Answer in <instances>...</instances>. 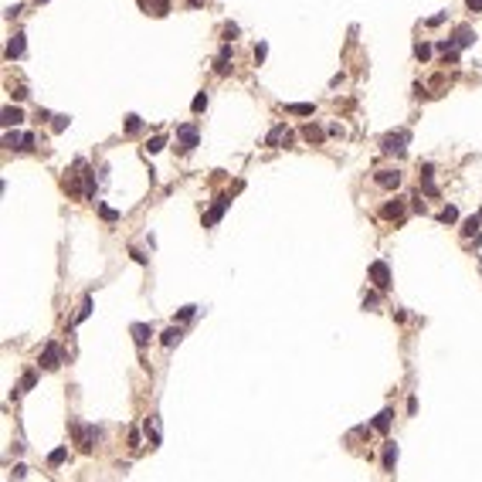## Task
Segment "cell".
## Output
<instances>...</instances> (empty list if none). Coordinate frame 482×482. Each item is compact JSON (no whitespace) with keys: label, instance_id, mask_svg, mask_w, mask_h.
I'll return each mask as SVG.
<instances>
[{"label":"cell","instance_id":"obj_42","mask_svg":"<svg viewBox=\"0 0 482 482\" xmlns=\"http://www.w3.org/2000/svg\"><path fill=\"white\" fill-rule=\"evenodd\" d=\"M38 3H48V0H38Z\"/></svg>","mask_w":482,"mask_h":482},{"label":"cell","instance_id":"obj_20","mask_svg":"<svg viewBox=\"0 0 482 482\" xmlns=\"http://www.w3.org/2000/svg\"><path fill=\"white\" fill-rule=\"evenodd\" d=\"M438 221H441V224H455V221H459V207H441V210H438Z\"/></svg>","mask_w":482,"mask_h":482},{"label":"cell","instance_id":"obj_23","mask_svg":"<svg viewBox=\"0 0 482 482\" xmlns=\"http://www.w3.org/2000/svg\"><path fill=\"white\" fill-rule=\"evenodd\" d=\"M146 435H149V445H160V428H156V418H146Z\"/></svg>","mask_w":482,"mask_h":482},{"label":"cell","instance_id":"obj_13","mask_svg":"<svg viewBox=\"0 0 482 482\" xmlns=\"http://www.w3.org/2000/svg\"><path fill=\"white\" fill-rule=\"evenodd\" d=\"M472 41H476L472 27H455V34H452V44H455V48H469Z\"/></svg>","mask_w":482,"mask_h":482},{"label":"cell","instance_id":"obj_19","mask_svg":"<svg viewBox=\"0 0 482 482\" xmlns=\"http://www.w3.org/2000/svg\"><path fill=\"white\" fill-rule=\"evenodd\" d=\"M285 112H289V116H313L316 105H309V102H292V105H285Z\"/></svg>","mask_w":482,"mask_h":482},{"label":"cell","instance_id":"obj_16","mask_svg":"<svg viewBox=\"0 0 482 482\" xmlns=\"http://www.w3.org/2000/svg\"><path fill=\"white\" fill-rule=\"evenodd\" d=\"M228 62H231V48L224 44V48H221V55H217V62H214V71H217V75H228V71H231Z\"/></svg>","mask_w":482,"mask_h":482},{"label":"cell","instance_id":"obj_22","mask_svg":"<svg viewBox=\"0 0 482 482\" xmlns=\"http://www.w3.org/2000/svg\"><path fill=\"white\" fill-rule=\"evenodd\" d=\"M180 336H184V333H180L177 326H170V330L160 336V343H163V346H177V343H180Z\"/></svg>","mask_w":482,"mask_h":482},{"label":"cell","instance_id":"obj_41","mask_svg":"<svg viewBox=\"0 0 482 482\" xmlns=\"http://www.w3.org/2000/svg\"><path fill=\"white\" fill-rule=\"evenodd\" d=\"M187 3H190V7H194V10H197V7H201V3H204V0H187Z\"/></svg>","mask_w":482,"mask_h":482},{"label":"cell","instance_id":"obj_9","mask_svg":"<svg viewBox=\"0 0 482 482\" xmlns=\"http://www.w3.org/2000/svg\"><path fill=\"white\" fill-rule=\"evenodd\" d=\"M278 143H292V133L285 129V123H278L269 129V136H265V146H278Z\"/></svg>","mask_w":482,"mask_h":482},{"label":"cell","instance_id":"obj_37","mask_svg":"<svg viewBox=\"0 0 482 482\" xmlns=\"http://www.w3.org/2000/svg\"><path fill=\"white\" fill-rule=\"evenodd\" d=\"M129 255H133V262H139V265H146V255H143L139 248H129Z\"/></svg>","mask_w":482,"mask_h":482},{"label":"cell","instance_id":"obj_32","mask_svg":"<svg viewBox=\"0 0 482 482\" xmlns=\"http://www.w3.org/2000/svg\"><path fill=\"white\" fill-rule=\"evenodd\" d=\"M265 55H269V44H265V41H262V44H255V62H258V65L265 62Z\"/></svg>","mask_w":482,"mask_h":482},{"label":"cell","instance_id":"obj_7","mask_svg":"<svg viewBox=\"0 0 482 482\" xmlns=\"http://www.w3.org/2000/svg\"><path fill=\"white\" fill-rule=\"evenodd\" d=\"M58 363H62V346L48 343L44 353H41V367H44V370H58Z\"/></svg>","mask_w":482,"mask_h":482},{"label":"cell","instance_id":"obj_40","mask_svg":"<svg viewBox=\"0 0 482 482\" xmlns=\"http://www.w3.org/2000/svg\"><path fill=\"white\" fill-rule=\"evenodd\" d=\"M469 10H482V0H469Z\"/></svg>","mask_w":482,"mask_h":482},{"label":"cell","instance_id":"obj_17","mask_svg":"<svg viewBox=\"0 0 482 482\" xmlns=\"http://www.w3.org/2000/svg\"><path fill=\"white\" fill-rule=\"evenodd\" d=\"M21 55H24V34H14L10 44H7V58L14 62V58H21Z\"/></svg>","mask_w":482,"mask_h":482},{"label":"cell","instance_id":"obj_30","mask_svg":"<svg viewBox=\"0 0 482 482\" xmlns=\"http://www.w3.org/2000/svg\"><path fill=\"white\" fill-rule=\"evenodd\" d=\"M143 3H146V0H143ZM167 10H170V0H153V14H156V17H163Z\"/></svg>","mask_w":482,"mask_h":482},{"label":"cell","instance_id":"obj_31","mask_svg":"<svg viewBox=\"0 0 482 482\" xmlns=\"http://www.w3.org/2000/svg\"><path fill=\"white\" fill-rule=\"evenodd\" d=\"M197 316V306H184V309H177V319H194Z\"/></svg>","mask_w":482,"mask_h":482},{"label":"cell","instance_id":"obj_6","mask_svg":"<svg viewBox=\"0 0 482 482\" xmlns=\"http://www.w3.org/2000/svg\"><path fill=\"white\" fill-rule=\"evenodd\" d=\"M177 139H180V146L190 153V149L197 146V139H201V136H197V126H194V123H187V126H177Z\"/></svg>","mask_w":482,"mask_h":482},{"label":"cell","instance_id":"obj_11","mask_svg":"<svg viewBox=\"0 0 482 482\" xmlns=\"http://www.w3.org/2000/svg\"><path fill=\"white\" fill-rule=\"evenodd\" d=\"M0 123H3V129H10V126H21V123H24V112H21L17 105H7V109L0 112Z\"/></svg>","mask_w":482,"mask_h":482},{"label":"cell","instance_id":"obj_3","mask_svg":"<svg viewBox=\"0 0 482 482\" xmlns=\"http://www.w3.org/2000/svg\"><path fill=\"white\" fill-rule=\"evenodd\" d=\"M401 180H404V177H401V170H377V173H374V184H377V187H384V190H398V187H401Z\"/></svg>","mask_w":482,"mask_h":482},{"label":"cell","instance_id":"obj_34","mask_svg":"<svg viewBox=\"0 0 482 482\" xmlns=\"http://www.w3.org/2000/svg\"><path fill=\"white\" fill-rule=\"evenodd\" d=\"M224 38H228V41L238 38V24H224Z\"/></svg>","mask_w":482,"mask_h":482},{"label":"cell","instance_id":"obj_36","mask_svg":"<svg viewBox=\"0 0 482 482\" xmlns=\"http://www.w3.org/2000/svg\"><path fill=\"white\" fill-rule=\"evenodd\" d=\"M71 119L68 116H55V129H58V133H62V129H65V126H68Z\"/></svg>","mask_w":482,"mask_h":482},{"label":"cell","instance_id":"obj_29","mask_svg":"<svg viewBox=\"0 0 482 482\" xmlns=\"http://www.w3.org/2000/svg\"><path fill=\"white\" fill-rule=\"evenodd\" d=\"M143 129V119L139 116H126V133H139Z\"/></svg>","mask_w":482,"mask_h":482},{"label":"cell","instance_id":"obj_15","mask_svg":"<svg viewBox=\"0 0 482 482\" xmlns=\"http://www.w3.org/2000/svg\"><path fill=\"white\" fill-rule=\"evenodd\" d=\"M302 139H306V143H323L326 133H323L316 123H306V126H302Z\"/></svg>","mask_w":482,"mask_h":482},{"label":"cell","instance_id":"obj_35","mask_svg":"<svg viewBox=\"0 0 482 482\" xmlns=\"http://www.w3.org/2000/svg\"><path fill=\"white\" fill-rule=\"evenodd\" d=\"M34 387V374H24V380H21V391H31Z\"/></svg>","mask_w":482,"mask_h":482},{"label":"cell","instance_id":"obj_28","mask_svg":"<svg viewBox=\"0 0 482 482\" xmlns=\"http://www.w3.org/2000/svg\"><path fill=\"white\" fill-rule=\"evenodd\" d=\"M190 109H194V112H204V109H207V95H204V92H197V95H194Z\"/></svg>","mask_w":482,"mask_h":482},{"label":"cell","instance_id":"obj_21","mask_svg":"<svg viewBox=\"0 0 482 482\" xmlns=\"http://www.w3.org/2000/svg\"><path fill=\"white\" fill-rule=\"evenodd\" d=\"M479 224H482V214H476V217H469V221L462 224V234H465V238H472V234H479Z\"/></svg>","mask_w":482,"mask_h":482},{"label":"cell","instance_id":"obj_24","mask_svg":"<svg viewBox=\"0 0 482 482\" xmlns=\"http://www.w3.org/2000/svg\"><path fill=\"white\" fill-rule=\"evenodd\" d=\"M65 459H68V448H55V452L48 455V465H51V469H58Z\"/></svg>","mask_w":482,"mask_h":482},{"label":"cell","instance_id":"obj_14","mask_svg":"<svg viewBox=\"0 0 482 482\" xmlns=\"http://www.w3.org/2000/svg\"><path fill=\"white\" fill-rule=\"evenodd\" d=\"M398 445L391 441V445H384V472H394V465H398Z\"/></svg>","mask_w":482,"mask_h":482},{"label":"cell","instance_id":"obj_27","mask_svg":"<svg viewBox=\"0 0 482 482\" xmlns=\"http://www.w3.org/2000/svg\"><path fill=\"white\" fill-rule=\"evenodd\" d=\"M88 316H92V299H85V302H82V309H78V316H75V323H85Z\"/></svg>","mask_w":482,"mask_h":482},{"label":"cell","instance_id":"obj_38","mask_svg":"<svg viewBox=\"0 0 482 482\" xmlns=\"http://www.w3.org/2000/svg\"><path fill=\"white\" fill-rule=\"evenodd\" d=\"M445 17H448V14H445V10H441V14H435V17H431V21H428V24H431V27H438V24H445Z\"/></svg>","mask_w":482,"mask_h":482},{"label":"cell","instance_id":"obj_33","mask_svg":"<svg viewBox=\"0 0 482 482\" xmlns=\"http://www.w3.org/2000/svg\"><path fill=\"white\" fill-rule=\"evenodd\" d=\"M414 55H418L421 62H428V58H431V44H418V48H414Z\"/></svg>","mask_w":482,"mask_h":482},{"label":"cell","instance_id":"obj_10","mask_svg":"<svg viewBox=\"0 0 482 482\" xmlns=\"http://www.w3.org/2000/svg\"><path fill=\"white\" fill-rule=\"evenodd\" d=\"M380 214H384L387 221H401V217H404V197H394V201H387Z\"/></svg>","mask_w":482,"mask_h":482},{"label":"cell","instance_id":"obj_8","mask_svg":"<svg viewBox=\"0 0 482 482\" xmlns=\"http://www.w3.org/2000/svg\"><path fill=\"white\" fill-rule=\"evenodd\" d=\"M228 204H231L228 197H217V201L210 204V210H207V214H204V228H214V224L221 221V214L228 210Z\"/></svg>","mask_w":482,"mask_h":482},{"label":"cell","instance_id":"obj_39","mask_svg":"<svg viewBox=\"0 0 482 482\" xmlns=\"http://www.w3.org/2000/svg\"><path fill=\"white\" fill-rule=\"evenodd\" d=\"M326 133H330V136H343V126H340V123H333V126H330Z\"/></svg>","mask_w":482,"mask_h":482},{"label":"cell","instance_id":"obj_12","mask_svg":"<svg viewBox=\"0 0 482 482\" xmlns=\"http://www.w3.org/2000/svg\"><path fill=\"white\" fill-rule=\"evenodd\" d=\"M129 333H133L136 346H146L153 336H156V333H153V326H146V323H133V330H129Z\"/></svg>","mask_w":482,"mask_h":482},{"label":"cell","instance_id":"obj_5","mask_svg":"<svg viewBox=\"0 0 482 482\" xmlns=\"http://www.w3.org/2000/svg\"><path fill=\"white\" fill-rule=\"evenodd\" d=\"M370 278H374V285L384 292V289H391V269L384 265V262H374L370 265Z\"/></svg>","mask_w":482,"mask_h":482},{"label":"cell","instance_id":"obj_4","mask_svg":"<svg viewBox=\"0 0 482 482\" xmlns=\"http://www.w3.org/2000/svg\"><path fill=\"white\" fill-rule=\"evenodd\" d=\"M408 133H391V136H384L380 139V149H384V153H404V149H408Z\"/></svg>","mask_w":482,"mask_h":482},{"label":"cell","instance_id":"obj_2","mask_svg":"<svg viewBox=\"0 0 482 482\" xmlns=\"http://www.w3.org/2000/svg\"><path fill=\"white\" fill-rule=\"evenodd\" d=\"M3 146H7V149H17V153H27V149L34 146V136H31V133H10V129H7V133H3Z\"/></svg>","mask_w":482,"mask_h":482},{"label":"cell","instance_id":"obj_1","mask_svg":"<svg viewBox=\"0 0 482 482\" xmlns=\"http://www.w3.org/2000/svg\"><path fill=\"white\" fill-rule=\"evenodd\" d=\"M71 431H75V445L82 448V452H92L95 448V441H99V431L92 428V424H71Z\"/></svg>","mask_w":482,"mask_h":482},{"label":"cell","instance_id":"obj_25","mask_svg":"<svg viewBox=\"0 0 482 482\" xmlns=\"http://www.w3.org/2000/svg\"><path fill=\"white\" fill-rule=\"evenodd\" d=\"M99 214H102V221H109V224L119 221V210H112V207H105V204H99Z\"/></svg>","mask_w":482,"mask_h":482},{"label":"cell","instance_id":"obj_26","mask_svg":"<svg viewBox=\"0 0 482 482\" xmlns=\"http://www.w3.org/2000/svg\"><path fill=\"white\" fill-rule=\"evenodd\" d=\"M163 146H167V136H153L149 143H146V153H160Z\"/></svg>","mask_w":482,"mask_h":482},{"label":"cell","instance_id":"obj_18","mask_svg":"<svg viewBox=\"0 0 482 482\" xmlns=\"http://www.w3.org/2000/svg\"><path fill=\"white\" fill-rule=\"evenodd\" d=\"M391 421H394V411H391V408H384V411L374 418V431H387V428H391Z\"/></svg>","mask_w":482,"mask_h":482}]
</instances>
